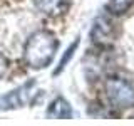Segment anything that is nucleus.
<instances>
[{"label":"nucleus","mask_w":134,"mask_h":126,"mask_svg":"<svg viewBox=\"0 0 134 126\" xmlns=\"http://www.w3.org/2000/svg\"><path fill=\"white\" fill-rule=\"evenodd\" d=\"M59 49V40L50 30H37L24 45V61L30 69H45Z\"/></svg>","instance_id":"obj_1"},{"label":"nucleus","mask_w":134,"mask_h":126,"mask_svg":"<svg viewBox=\"0 0 134 126\" xmlns=\"http://www.w3.org/2000/svg\"><path fill=\"white\" fill-rule=\"evenodd\" d=\"M107 101L116 109H129L134 106V86L127 79L111 76L106 81Z\"/></svg>","instance_id":"obj_2"},{"label":"nucleus","mask_w":134,"mask_h":126,"mask_svg":"<svg viewBox=\"0 0 134 126\" xmlns=\"http://www.w3.org/2000/svg\"><path fill=\"white\" fill-rule=\"evenodd\" d=\"M34 86H35V81H29V82L22 84L20 87H17V89L0 96V111H8V109L25 106L34 94V91H32Z\"/></svg>","instance_id":"obj_3"},{"label":"nucleus","mask_w":134,"mask_h":126,"mask_svg":"<svg viewBox=\"0 0 134 126\" xmlns=\"http://www.w3.org/2000/svg\"><path fill=\"white\" fill-rule=\"evenodd\" d=\"M91 39H92V42H96L99 45H107L109 42L114 39L112 24L109 20H106L104 17H99L91 29Z\"/></svg>","instance_id":"obj_4"},{"label":"nucleus","mask_w":134,"mask_h":126,"mask_svg":"<svg viewBox=\"0 0 134 126\" xmlns=\"http://www.w3.org/2000/svg\"><path fill=\"white\" fill-rule=\"evenodd\" d=\"M37 10L49 17H60L70 7V0H34Z\"/></svg>","instance_id":"obj_5"},{"label":"nucleus","mask_w":134,"mask_h":126,"mask_svg":"<svg viewBox=\"0 0 134 126\" xmlns=\"http://www.w3.org/2000/svg\"><path fill=\"white\" fill-rule=\"evenodd\" d=\"M47 116L54 118V119H69L72 116V108L64 98L59 96L50 103V106L47 109Z\"/></svg>","instance_id":"obj_6"},{"label":"nucleus","mask_w":134,"mask_h":126,"mask_svg":"<svg viewBox=\"0 0 134 126\" xmlns=\"http://www.w3.org/2000/svg\"><path fill=\"white\" fill-rule=\"evenodd\" d=\"M132 3H134V0H111L107 8H109V12L114 14V15H122L131 8Z\"/></svg>","instance_id":"obj_7"},{"label":"nucleus","mask_w":134,"mask_h":126,"mask_svg":"<svg viewBox=\"0 0 134 126\" xmlns=\"http://www.w3.org/2000/svg\"><path fill=\"white\" fill-rule=\"evenodd\" d=\"M77 45H79V39H75V40L72 42V44H70V47L65 50V54L62 56V59L59 61V66H57V69H55V74H59V72H60V71L65 67V64H67V62H69L70 59H72L74 52H75V49H77Z\"/></svg>","instance_id":"obj_8"},{"label":"nucleus","mask_w":134,"mask_h":126,"mask_svg":"<svg viewBox=\"0 0 134 126\" xmlns=\"http://www.w3.org/2000/svg\"><path fill=\"white\" fill-rule=\"evenodd\" d=\"M8 66H10V62H8V59L3 56V54H0V77H3V76L7 74L8 71Z\"/></svg>","instance_id":"obj_9"}]
</instances>
